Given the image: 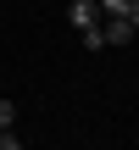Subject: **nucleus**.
Wrapping results in <instances>:
<instances>
[{
    "label": "nucleus",
    "instance_id": "f257e3e1",
    "mask_svg": "<svg viewBox=\"0 0 139 150\" xmlns=\"http://www.w3.org/2000/svg\"><path fill=\"white\" fill-rule=\"evenodd\" d=\"M106 17H111V22H100V33H106V45H128V39H134V22H128L123 11H106Z\"/></svg>",
    "mask_w": 139,
    "mask_h": 150
},
{
    "label": "nucleus",
    "instance_id": "f03ea898",
    "mask_svg": "<svg viewBox=\"0 0 139 150\" xmlns=\"http://www.w3.org/2000/svg\"><path fill=\"white\" fill-rule=\"evenodd\" d=\"M72 22L89 33V28H100V0H72Z\"/></svg>",
    "mask_w": 139,
    "mask_h": 150
},
{
    "label": "nucleus",
    "instance_id": "7ed1b4c3",
    "mask_svg": "<svg viewBox=\"0 0 139 150\" xmlns=\"http://www.w3.org/2000/svg\"><path fill=\"white\" fill-rule=\"evenodd\" d=\"M11 122H17V106H11V100H0V128H11Z\"/></svg>",
    "mask_w": 139,
    "mask_h": 150
},
{
    "label": "nucleus",
    "instance_id": "20e7f679",
    "mask_svg": "<svg viewBox=\"0 0 139 150\" xmlns=\"http://www.w3.org/2000/svg\"><path fill=\"white\" fill-rule=\"evenodd\" d=\"M17 145H22V139H17L11 128H0V150H17Z\"/></svg>",
    "mask_w": 139,
    "mask_h": 150
},
{
    "label": "nucleus",
    "instance_id": "39448f33",
    "mask_svg": "<svg viewBox=\"0 0 139 150\" xmlns=\"http://www.w3.org/2000/svg\"><path fill=\"white\" fill-rule=\"evenodd\" d=\"M128 22H134V33H139V0H128V11H123Z\"/></svg>",
    "mask_w": 139,
    "mask_h": 150
},
{
    "label": "nucleus",
    "instance_id": "423d86ee",
    "mask_svg": "<svg viewBox=\"0 0 139 150\" xmlns=\"http://www.w3.org/2000/svg\"><path fill=\"white\" fill-rule=\"evenodd\" d=\"M100 11H128V0H100Z\"/></svg>",
    "mask_w": 139,
    "mask_h": 150
}]
</instances>
